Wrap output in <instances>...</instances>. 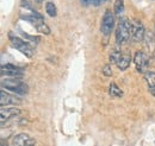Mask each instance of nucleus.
<instances>
[{
    "label": "nucleus",
    "mask_w": 155,
    "mask_h": 146,
    "mask_svg": "<svg viewBox=\"0 0 155 146\" xmlns=\"http://www.w3.org/2000/svg\"><path fill=\"white\" fill-rule=\"evenodd\" d=\"M133 33V21L128 18H120L116 29V43L118 45H123L128 43Z\"/></svg>",
    "instance_id": "f257e3e1"
},
{
    "label": "nucleus",
    "mask_w": 155,
    "mask_h": 146,
    "mask_svg": "<svg viewBox=\"0 0 155 146\" xmlns=\"http://www.w3.org/2000/svg\"><path fill=\"white\" fill-rule=\"evenodd\" d=\"M8 37H10V42H11V44H12L17 50H19L21 54H24L25 56H28L29 58H32V55H34V54H32V50H34V48H32L31 44L26 43L25 40H23L21 38H19V37L13 36L12 32L8 33Z\"/></svg>",
    "instance_id": "f03ea898"
},
{
    "label": "nucleus",
    "mask_w": 155,
    "mask_h": 146,
    "mask_svg": "<svg viewBox=\"0 0 155 146\" xmlns=\"http://www.w3.org/2000/svg\"><path fill=\"white\" fill-rule=\"evenodd\" d=\"M114 27H115V13H112L110 10H107V11H105V13L101 18L100 31L105 37H109L111 35Z\"/></svg>",
    "instance_id": "7ed1b4c3"
},
{
    "label": "nucleus",
    "mask_w": 155,
    "mask_h": 146,
    "mask_svg": "<svg viewBox=\"0 0 155 146\" xmlns=\"http://www.w3.org/2000/svg\"><path fill=\"white\" fill-rule=\"evenodd\" d=\"M1 76H7L11 78H21L24 75V69L13 64H2L0 68Z\"/></svg>",
    "instance_id": "20e7f679"
},
{
    "label": "nucleus",
    "mask_w": 155,
    "mask_h": 146,
    "mask_svg": "<svg viewBox=\"0 0 155 146\" xmlns=\"http://www.w3.org/2000/svg\"><path fill=\"white\" fill-rule=\"evenodd\" d=\"M134 62H135L137 71L143 74H146L148 71L149 61H148V56L146 55L143 51H137L136 52L135 56H134Z\"/></svg>",
    "instance_id": "39448f33"
},
{
    "label": "nucleus",
    "mask_w": 155,
    "mask_h": 146,
    "mask_svg": "<svg viewBox=\"0 0 155 146\" xmlns=\"http://www.w3.org/2000/svg\"><path fill=\"white\" fill-rule=\"evenodd\" d=\"M36 145V140L30 137L26 133H19L16 137H13L11 146H35Z\"/></svg>",
    "instance_id": "423d86ee"
},
{
    "label": "nucleus",
    "mask_w": 155,
    "mask_h": 146,
    "mask_svg": "<svg viewBox=\"0 0 155 146\" xmlns=\"http://www.w3.org/2000/svg\"><path fill=\"white\" fill-rule=\"evenodd\" d=\"M146 36V29L144 25L140 21V20H134L133 21V33H131V38L135 42H142Z\"/></svg>",
    "instance_id": "0eeeda50"
},
{
    "label": "nucleus",
    "mask_w": 155,
    "mask_h": 146,
    "mask_svg": "<svg viewBox=\"0 0 155 146\" xmlns=\"http://www.w3.org/2000/svg\"><path fill=\"white\" fill-rule=\"evenodd\" d=\"M21 110L19 108H16V107H1V110H0V121L1 124H4L5 121L12 119V118H16L18 116Z\"/></svg>",
    "instance_id": "6e6552de"
},
{
    "label": "nucleus",
    "mask_w": 155,
    "mask_h": 146,
    "mask_svg": "<svg viewBox=\"0 0 155 146\" xmlns=\"http://www.w3.org/2000/svg\"><path fill=\"white\" fill-rule=\"evenodd\" d=\"M21 102L20 97L16 96V95H12L10 93H6L5 90H1L0 93V103H1V107L6 106V105H18Z\"/></svg>",
    "instance_id": "1a4fd4ad"
},
{
    "label": "nucleus",
    "mask_w": 155,
    "mask_h": 146,
    "mask_svg": "<svg viewBox=\"0 0 155 146\" xmlns=\"http://www.w3.org/2000/svg\"><path fill=\"white\" fill-rule=\"evenodd\" d=\"M130 62H131V54H130V51H122V54H120L118 61H117L116 65L119 70L124 71V70H127L129 68Z\"/></svg>",
    "instance_id": "9d476101"
},
{
    "label": "nucleus",
    "mask_w": 155,
    "mask_h": 146,
    "mask_svg": "<svg viewBox=\"0 0 155 146\" xmlns=\"http://www.w3.org/2000/svg\"><path fill=\"white\" fill-rule=\"evenodd\" d=\"M21 83H23V82L20 81L19 78H11V77H8V78H6V80H4V78L1 80V87H2V88H6V89H8V90H11V89L18 87Z\"/></svg>",
    "instance_id": "9b49d317"
},
{
    "label": "nucleus",
    "mask_w": 155,
    "mask_h": 146,
    "mask_svg": "<svg viewBox=\"0 0 155 146\" xmlns=\"http://www.w3.org/2000/svg\"><path fill=\"white\" fill-rule=\"evenodd\" d=\"M109 94L112 97H122L123 96V91H122V89L117 86L116 83H111L109 86Z\"/></svg>",
    "instance_id": "f8f14e48"
},
{
    "label": "nucleus",
    "mask_w": 155,
    "mask_h": 146,
    "mask_svg": "<svg viewBox=\"0 0 155 146\" xmlns=\"http://www.w3.org/2000/svg\"><path fill=\"white\" fill-rule=\"evenodd\" d=\"M144 80H146V82H147L149 89L155 88V73L154 71H147V73L144 74Z\"/></svg>",
    "instance_id": "ddd939ff"
},
{
    "label": "nucleus",
    "mask_w": 155,
    "mask_h": 146,
    "mask_svg": "<svg viewBox=\"0 0 155 146\" xmlns=\"http://www.w3.org/2000/svg\"><path fill=\"white\" fill-rule=\"evenodd\" d=\"M45 11H47V13H48L49 17H56V14H58L56 6H55L54 2H51V1H48V2L45 4Z\"/></svg>",
    "instance_id": "4468645a"
},
{
    "label": "nucleus",
    "mask_w": 155,
    "mask_h": 146,
    "mask_svg": "<svg viewBox=\"0 0 155 146\" xmlns=\"http://www.w3.org/2000/svg\"><path fill=\"white\" fill-rule=\"evenodd\" d=\"M114 10H115V14L120 16L124 11V1L123 0H115V5H114Z\"/></svg>",
    "instance_id": "2eb2a0df"
},
{
    "label": "nucleus",
    "mask_w": 155,
    "mask_h": 146,
    "mask_svg": "<svg viewBox=\"0 0 155 146\" xmlns=\"http://www.w3.org/2000/svg\"><path fill=\"white\" fill-rule=\"evenodd\" d=\"M120 54H122V51H120L118 48H115V49L111 51L110 57H109L110 63H115V64H116L117 61H118V58H119V56H120Z\"/></svg>",
    "instance_id": "dca6fc26"
},
{
    "label": "nucleus",
    "mask_w": 155,
    "mask_h": 146,
    "mask_svg": "<svg viewBox=\"0 0 155 146\" xmlns=\"http://www.w3.org/2000/svg\"><path fill=\"white\" fill-rule=\"evenodd\" d=\"M11 91H13V93H16V94H18V95H25V94L28 93V86H26L25 83H21L20 86L13 88V89H11Z\"/></svg>",
    "instance_id": "f3484780"
},
{
    "label": "nucleus",
    "mask_w": 155,
    "mask_h": 146,
    "mask_svg": "<svg viewBox=\"0 0 155 146\" xmlns=\"http://www.w3.org/2000/svg\"><path fill=\"white\" fill-rule=\"evenodd\" d=\"M36 29H37V31H39L43 35H49L50 33V29H49V26L44 21H42L38 26H36Z\"/></svg>",
    "instance_id": "a211bd4d"
},
{
    "label": "nucleus",
    "mask_w": 155,
    "mask_h": 146,
    "mask_svg": "<svg viewBox=\"0 0 155 146\" xmlns=\"http://www.w3.org/2000/svg\"><path fill=\"white\" fill-rule=\"evenodd\" d=\"M19 32L21 33V36L24 37V38H26L28 40H30V42H32V43H38V42H39V37H37V36H30V35H28V33L23 32L21 30H19Z\"/></svg>",
    "instance_id": "6ab92c4d"
},
{
    "label": "nucleus",
    "mask_w": 155,
    "mask_h": 146,
    "mask_svg": "<svg viewBox=\"0 0 155 146\" xmlns=\"http://www.w3.org/2000/svg\"><path fill=\"white\" fill-rule=\"evenodd\" d=\"M20 6H21V7H25L26 10H30L31 12H35V11H36V10L34 8L32 4H31L29 0H21V1H20Z\"/></svg>",
    "instance_id": "aec40b11"
},
{
    "label": "nucleus",
    "mask_w": 155,
    "mask_h": 146,
    "mask_svg": "<svg viewBox=\"0 0 155 146\" xmlns=\"http://www.w3.org/2000/svg\"><path fill=\"white\" fill-rule=\"evenodd\" d=\"M101 73H103V75H104L105 77H110V76L112 75V69H111V67H110L109 64H106V65L103 67Z\"/></svg>",
    "instance_id": "412c9836"
},
{
    "label": "nucleus",
    "mask_w": 155,
    "mask_h": 146,
    "mask_svg": "<svg viewBox=\"0 0 155 146\" xmlns=\"http://www.w3.org/2000/svg\"><path fill=\"white\" fill-rule=\"evenodd\" d=\"M80 2H81L82 5H85V6H87L88 4H91V2H92V0H80Z\"/></svg>",
    "instance_id": "4be33fe9"
},
{
    "label": "nucleus",
    "mask_w": 155,
    "mask_h": 146,
    "mask_svg": "<svg viewBox=\"0 0 155 146\" xmlns=\"http://www.w3.org/2000/svg\"><path fill=\"white\" fill-rule=\"evenodd\" d=\"M101 1H105V0H92V2H93L94 5H99Z\"/></svg>",
    "instance_id": "5701e85b"
},
{
    "label": "nucleus",
    "mask_w": 155,
    "mask_h": 146,
    "mask_svg": "<svg viewBox=\"0 0 155 146\" xmlns=\"http://www.w3.org/2000/svg\"><path fill=\"white\" fill-rule=\"evenodd\" d=\"M149 91L152 93V95H153V96L155 97V88H153V89H149Z\"/></svg>",
    "instance_id": "b1692460"
},
{
    "label": "nucleus",
    "mask_w": 155,
    "mask_h": 146,
    "mask_svg": "<svg viewBox=\"0 0 155 146\" xmlns=\"http://www.w3.org/2000/svg\"><path fill=\"white\" fill-rule=\"evenodd\" d=\"M35 1H37V2H42L43 0H35Z\"/></svg>",
    "instance_id": "393cba45"
},
{
    "label": "nucleus",
    "mask_w": 155,
    "mask_h": 146,
    "mask_svg": "<svg viewBox=\"0 0 155 146\" xmlns=\"http://www.w3.org/2000/svg\"><path fill=\"white\" fill-rule=\"evenodd\" d=\"M154 32H155V25H154Z\"/></svg>",
    "instance_id": "a878e982"
},
{
    "label": "nucleus",
    "mask_w": 155,
    "mask_h": 146,
    "mask_svg": "<svg viewBox=\"0 0 155 146\" xmlns=\"http://www.w3.org/2000/svg\"><path fill=\"white\" fill-rule=\"evenodd\" d=\"M2 146H4V145H2Z\"/></svg>",
    "instance_id": "bb28decb"
}]
</instances>
